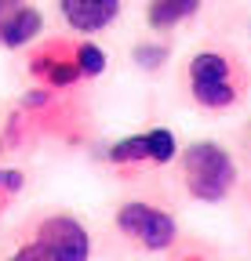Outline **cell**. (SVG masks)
Returning <instances> with one entry per match:
<instances>
[{"label": "cell", "mask_w": 251, "mask_h": 261, "mask_svg": "<svg viewBox=\"0 0 251 261\" xmlns=\"http://www.w3.org/2000/svg\"><path fill=\"white\" fill-rule=\"evenodd\" d=\"M186 84H190V98L200 109L222 113L244 102L251 76L247 65L230 51H197L186 65Z\"/></svg>", "instance_id": "obj_1"}, {"label": "cell", "mask_w": 251, "mask_h": 261, "mask_svg": "<svg viewBox=\"0 0 251 261\" xmlns=\"http://www.w3.org/2000/svg\"><path fill=\"white\" fill-rule=\"evenodd\" d=\"M182 181L197 203H226L237 189V160L218 142H193L182 149Z\"/></svg>", "instance_id": "obj_2"}, {"label": "cell", "mask_w": 251, "mask_h": 261, "mask_svg": "<svg viewBox=\"0 0 251 261\" xmlns=\"http://www.w3.org/2000/svg\"><path fill=\"white\" fill-rule=\"evenodd\" d=\"M117 228L124 240H131L135 247L149 250V254H164L178 243V225L168 211L153 207L146 200H128L117 211Z\"/></svg>", "instance_id": "obj_3"}, {"label": "cell", "mask_w": 251, "mask_h": 261, "mask_svg": "<svg viewBox=\"0 0 251 261\" xmlns=\"http://www.w3.org/2000/svg\"><path fill=\"white\" fill-rule=\"evenodd\" d=\"M33 243L51 261H87L91 257V232L73 214H48L33 228Z\"/></svg>", "instance_id": "obj_4"}, {"label": "cell", "mask_w": 251, "mask_h": 261, "mask_svg": "<svg viewBox=\"0 0 251 261\" xmlns=\"http://www.w3.org/2000/svg\"><path fill=\"white\" fill-rule=\"evenodd\" d=\"M29 76H33L40 87L51 91H70L80 84V73L73 65V40L70 37H55L44 40L40 47L29 51Z\"/></svg>", "instance_id": "obj_5"}, {"label": "cell", "mask_w": 251, "mask_h": 261, "mask_svg": "<svg viewBox=\"0 0 251 261\" xmlns=\"http://www.w3.org/2000/svg\"><path fill=\"white\" fill-rule=\"evenodd\" d=\"M124 11V0H58V15L77 37L106 33Z\"/></svg>", "instance_id": "obj_6"}, {"label": "cell", "mask_w": 251, "mask_h": 261, "mask_svg": "<svg viewBox=\"0 0 251 261\" xmlns=\"http://www.w3.org/2000/svg\"><path fill=\"white\" fill-rule=\"evenodd\" d=\"M40 33H44V15H40V8L18 4V8L8 15V22L0 25V47L22 51V47H29V44H37Z\"/></svg>", "instance_id": "obj_7"}, {"label": "cell", "mask_w": 251, "mask_h": 261, "mask_svg": "<svg viewBox=\"0 0 251 261\" xmlns=\"http://www.w3.org/2000/svg\"><path fill=\"white\" fill-rule=\"evenodd\" d=\"M204 8V0H149L146 4V22L156 33H171L182 22H190Z\"/></svg>", "instance_id": "obj_8"}, {"label": "cell", "mask_w": 251, "mask_h": 261, "mask_svg": "<svg viewBox=\"0 0 251 261\" xmlns=\"http://www.w3.org/2000/svg\"><path fill=\"white\" fill-rule=\"evenodd\" d=\"M73 65H77L80 80H95L106 73V51L95 40L80 37V40H73Z\"/></svg>", "instance_id": "obj_9"}, {"label": "cell", "mask_w": 251, "mask_h": 261, "mask_svg": "<svg viewBox=\"0 0 251 261\" xmlns=\"http://www.w3.org/2000/svg\"><path fill=\"white\" fill-rule=\"evenodd\" d=\"M106 160L113 167H139V163H149V152H146V135H128L109 145Z\"/></svg>", "instance_id": "obj_10"}, {"label": "cell", "mask_w": 251, "mask_h": 261, "mask_svg": "<svg viewBox=\"0 0 251 261\" xmlns=\"http://www.w3.org/2000/svg\"><path fill=\"white\" fill-rule=\"evenodd\" d=\"M146 152H149V163H153V167H168V163L178 156V138H175V130H168V127L146 130Z\"/></svg>", "instance_id": "obj_11"}, {"label": "cell", "mask_w": 251, "mask_h": 261, "mask_svg": "<svg viewBox=\"0 0 251 261\" xmlns=\"http://www.w3.org/2000/svg\"><path fill=\"white\" fill-rule=\"evenodd\" d=\"M171 58V47L168 44H139L135 47V65H142V69H161V65Z\"/></svg>", "instance_id": "obj_12"}, {"label": "cell", "mask_w": 251, "mask_h": 261, "mask_svg": "<svg viewBox=\"0 0 251 261\" xmlns=\"http://www.w3.org/2000/svg\"><path fill=\"white\" fill-rule=\"evenodd\" d=\"M8 261H51V257H48V254H44L37 243H22V247H18V250H15Z\"/></svg>", "instance_id": "obj_13"}, {"label": "cell", "mask_w": 251, "mask_h": 261, "mask_svg": "<svg viewBox=\"0 0 251 261\" xmlns=\"http://www.w3.org/2000/svg\"><path fill=\"white\" fill-rule=\"evenodd\" d=\"M18 4H26V0H0V25L8 22V15H11V11H15Z\"/></svg>", "instance_id": "obj_14"}, {"label": "cell", "mask_w": 251, "mask_h": 261, "mask_svg": "<svg viewBox=\"0 0 251 261\" xmlns=\"http://www.w3.org/2000/svg\"><path fill=\"white\" fill-rule=\"evenodd\" d=\"M182 261H208V257H182Z\"/></svg>", "instance_id": "obj_15"}, {"label": "cell", "mask_w": 251, "mask_h": 261, "mask_svg": "<svg viewBox=\"0 0 251 261\" xmlns=\"http://www.w3.org/2000/svg\"><path fill=\"white\" fill-rule=\"evenodd\" d=\"M0 152H4V138H0Z\"/></svg>", "instance_id": "obj_16"}]
</instances>
